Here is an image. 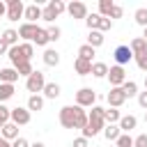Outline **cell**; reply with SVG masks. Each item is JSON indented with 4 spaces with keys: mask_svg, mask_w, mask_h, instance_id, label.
I'll use <instances>...</instances> for the list:
<instances>
[{
    "mask_svg": "<svg viewBox=\"0 0 147 147\" xmlns=\"http://www.w3.org/2000/svg\"><path fill=\"white\" fill-rule=\"evenodd\" d=\"M60 124L64 129H85L87 126V113L80 106H64L60 108Z\"/></svg>",
    "mask_w": 147,
    "mask_h": 147,
    "instance_id": "obj_1",
    "label": "cell"
},
{
    "mask_svg": "<svg viewBox=\"0 0 147 147\" xmlns=\"http://www.w3.org/2000/svg\"><path fill=\"white\" fill-rule=\"evenodd\" d=\"M103 110L101 106H92V110L87 113V126L83 129V138H94L96 133L103 131L106 122H103Z\"/></svg>",
    "mask_w": 147,
    "mask_h": 147,
    "instance_id": "obj_2",
    "label": "cell"
},
{
    "mask_svg": "<svg viewBox=\"0 0 147 147\" xmlns=\"http://www.w3.org/2000/svg\"><path fill=\"white\" fill-rule=\"evenodd\" d=\"M76 106H80V108H92V106H96V92H94L92 87H80V90L76 92Z\"/></svg>",
    "mask_w": 147,
    "mask_h": 147,
    "instance_id": "obj_3",
    "label": "cell"
},
{
    "mask_svg": "<svg viewBox=\"0 0 147 147\" xmlns=\"http://www.w3.org/2000/svg\"><path fill=\"white\" fill-rule=\"evenodd\" d=\"M44 85H46V76H44L41 71H32V74L28 76V80H25V87H28V92H32V94L44 92Z\"/></svg>",
    "mask_w": 147,
    "mask_h": 147,
    "instance_id": "obj_4",
    "label": "cell"
},
{
    "mask_svg": "<svg viewBox=\"0 0 147 147\" xmlns=\"http://www.w3.org/2000/svg\"><path fill=\"white\" fill-rule=\"evenodd\" d=\"M108 80H110V87H122L124 83H126V71H124V67H110L108 69V76H106Z\"/></svg>",
    "mask_w": 147,
    "mask_h": 147,
    "instance_id": "obj_5",
    "label": "cell"
},
{
    "mask_svg": "<svg viewBox=\"0 0 147 147\" xmlns=\"http://www.w3.org/2000/svg\"><path fill=\"white\" fill-rule=\"evenodd\" d=\"M9 122H14L16 126L30 124V110H28V108H21V106L11 108V110H9Z\"/></svg>",
    "mask_w": 147,
    "mask_h": 147,
    "instance_id": "obj_6",
    "label": "cell"
},
{
    "mask_svg": "<svg viewBox=\"0 0 147 147\" xmlns=\"http://www.w3.org/2000/svg\"><path fill=\"white\" fill-rule=\"evenodd\" d=\"M5 5H7V18H9V21H18V18H23V11H25L23 0H7Z\"/></svg>",
    "mask_w": 147,
    "mask_h": 147,
    "instance_id": "obj_7",
    "label": "cell"
},
{
    "mask_svg": "<svg viewBox=\"0 0 147 147\" xmlns=\"http://www.w3.org/2000/svg\"><path fill=\"white\" fill-rule=\"evenodd\" d=\"M113 57H115L117 67H124L126 62H131V60H133V53H131V48H129V46H117V48H115V53H113Z\"/></svg>",
    "mask_w": 147,
    "mask_h": 147,
    "instance_id": "obj_8",
    "label": "cell"
},
{
    "mask_svg": "<svg viewBox=\"0 0 147 147\" xmlns=\"http://www.w3.org/2000/svg\"><path fill=\"white\" fill-rule=\"evenodd\" d=\"M67 11H69L71 18H85V16H87V7H85V2H80V0L69 2V5H67Z\"/></svg>",
    "mask_w": 147,
    "mask_h": 147,
    "instance_id": "obj_9",
    "label": "cell"
},
{
    "mask_svg": "<svg viewBox=\"0 0 147 147\" xmlns=\"http://www.w3.org/2000/svg\"><path fill=\"white\" fill-rule=\"evenodd\" d=\"M106 99H108V103H110V108H119L124 101H126V96H124V92H122V87H110V92L106 94Z\"/></svg>",
    "mask_w": 147,
    "mask_h": 147,
    "instance_id": "obj_10",
    "label": "cell"
},
{
    "mask_svg": "<svg viewBox=\"0 0 147 147\" xmlns=\"http://www.w3.org/2000/svg\"><path fill=\"white\" fill-rule=\"evenodd\" d=\"M0 138H5V140H9V142H14V140L18 138V126H16L14 122H7V124L0 129Z\"/></svg>",
    "mask_w": 147,
    "mask_h": 147,
    "instance_id": "obj_11",
    "label": "cell"
},
{
    "mask_svg": "<svg viewBox=\"0 0 147 147\" xmlns=\"http://www.w3.org/2000/svg\"><path fill=\"white\" fill-rule=\"evenodd\" d=\"M37 28H39L37 23H23V25H21V28H18L16 32H18V37H23L25 41H30V44H32V37H34Z\"/></svg>",
    "mask_w": 147,
    "mask_h": 147,
    "instance_id": "obj_12",
    "label": "cell"
},
{
    "mask_svg": "<svg viewBox=\"0 0 147 147\" xmlns=\"http://www.w3.org/2000/svg\"><path fill=\"white\" fill-rule=\"evenodd\" d=\"M136 124H138L136 115H122V117H119V122H117V126H119V131H122V133H129L131 129H136Z\"/></svg>",
    "mask_w": 147,
    "mask_h": 147,
    "instance_id": "obj_13",
    "label": "cell"
},
{
    "mask_svg": "<svg viewBox=\"0 0 147 147\" xmlns=\"http://www.w3.org/2000/svg\"><path fill=\"white\" fill-rule=\"evenodd\" d=\"M23 18H25V23H34L37 18H41V7L39 5H28L25 11H23Z\"/></svg>",
    "mask_w": 147,
    "mask_h": 147,
    "instance_id": "obj_14",
    "label": "cell"
},
{
    "mask_svg": "<svg viewBox=\"0 0 147 147\" xmlns=\"http://www.w3.org/2000/svg\"><path fill=\"white\" fill-rule=\"evenodd\" d=\"M74 69H76L78 76H90L92 62H87V60H83V57H76V60H74Z\"/></svg>",
    "mask_w": 147,
    "mask_h": 147,
    "instance_id": "obj_15",
    "label": "cell"
},
{
    "mask_svg": "<svg viewBox=\"0 0 147 147\" xmlns=\"http://www.w3.org/2000/svg\"><path fill=\"white\" fill-rule=\"evenodd\" d=\"M129 48H131L133 57H136V55H142V53H147V41H145L142 37H136V39H131Z\"/></svg>",
    "mask_w": 147,
    "mask_h": 147,
    "instance_id": "obj_16",
    "label": "cell"
},
{
    "mask_svg": "<svg viewBox=\"0 0 147 147\" xmlns=\"http://www.w3.org/2000/svg\"><path fill=\"white\" fill-rule=\"evenodd\" d=\"M16 80H18V74H16L14 67H5V69H0V83H9V85H14Z\"/></svg>",
    "mask_w": 147,
    "mask_h": 147,
    "instance_id": "obj_17",
    "label": "cell"
},
{
    "mask_svg": "<svg viewBox=\"0 0 147 147\" xmlns=\"http://www.w3.org/2000/svg\"><path fill=\"white\" fill-rule=\"evenodd\" d=\"M7 57H9V62H11L14 67H18L21 62H30V60H25V55L21 53V48H18V46L9 48V51H7Z\"/></svg>",
    "mask_w": 147,
    "mask_h": 147,
    "instance_id": "obj_18",
    "label": "cell"
},
{
    "mask_svg": "<svg viewBox=\"0 0 147 147\" xmlns=\"http://www.w3.org/2000/svg\"><path fill=\"white\" fill-rule=\"evenodd\" d=\"M44 64L46 67H57L60 64V53L55 48H46L44 51Z\"/></svg>",
    "mask_w": 147,
    "mask_h": 147,
    "instance_id": "obj_19",
    "label": "cell"
},
{
    "mask_svg": "<svg viewBox=\"0 0 147 147\" xmlns=\"http://www.w3.org/2000/svg\"><path fill=\"white\" fill-rule=\"evenodd\" d=\"M9 48H14V46H18V32L16 30H11V28H7L5 32H2V37H0Z\"/></svg>",
    "mask_w": 147,
    "mask_h": 147,
    "instance_id": "obj_20",
    "label": "cell"
},
{
    "mask_svg": "<svg viewBox=\"0 0 147 147\" xmlns=\"http://www.w3.org/2000/svg\"><path fill=\"white\" fill-rule=\"evenodd\" d=\"M103 39H106L103 32H99V30H90V34H87V46H92V48L96 51V48L103 44Z\"/></svg>",
    "mask_w": 147,
    "mask_h": 147,
    "instance_id": "obj_21",
    "label": "cell"
},
{
    "mask_svg": "<svg viewBox=\"0 0 147 147\" xmlns=\"http://www.w3.org/2000/svg\"><path fill=\"white\" fill-rule=\"evenodd\" d=\"M46 9H48V11H51V14H53V16L57 18V16L62 14V11H67V5H64L62 0H51V2L46 5Z\"/></svg>",
    "mask_w": 147,
    "mask_h": 147,
    "instance_id": "obj_22",
    "label": "cell"
},
{
    "mask_svg": "<svg viewBox=\"0 0 147 147\" xmlns=\"http://www.w3.org/2000/svg\"><path fill=\"white\" fill-rule=\"evenodd\" d=\"M94 78H106L108 76V64L106 62H92V71H90Z\"/></svg>",
    "mask_w": 147,
    "mask_h": 147,
    "instance_id": "obj_23",
    "label": "cell"
},
{
    "mask_svg": "<svg viewBox=\"0 0 147 147\" xmlns=\"http://www.w3.org/2000/svg\"><path fill=\"white\" fill-rule=\"evenodd\" d=\"M60 92H62V87H60L57 83H46V85H44V96H46V99H57Z\"/></svg>",
    "mask_w": 147,
    "mask_h": 147,
    "instance_id": "obj_24",
    "label": "cell"
},
{
    "mask_svg": "<svg viewBox=\"0 0 147 147\" xmlns=\"http://www.w3.org/2000/svg\"><path fill=\"white\" fill-rule=\"evenodd\" d=\"M119 117H122V113H119L117 108H106V110H103V122H106V124H117Z\"/></svg>",
    "mask_w": 147,
    "mask_h": 147,
    "instance_id": "obj_25",
    "label": "cell"
},
{
    "mask_svg": "<svg viewBox=\"0 0 147 147\" xmlns=\"http://www.w3.org/2000/svg\"><path fill=\"white\" fill-rule=\"evenodd\" d=\"M103 136H106V140H113V142H115V140L122 136V131H119L117 124H106V126H103Z\"/></svg>",
    "mask_w": 147,
    "mask_h": 147,
    "instance_id": "obj_26",
    "label": "cell"
},
{
    "mask_svg": "<svg viewBox=\"0 0 147 147\" xmlns=\"http://www.w3.org/2000/svg\"><path fill=\"white\" fill-rule=\"evenodd\" d=\"M32 44H37V46H46V44H48V32H46V28H37V32H34V37H32Z\"/></svg>",
    "mask_w": 147,
    "mask_h": 147,
    "instance_id": "obj_27",
    "label": "cell"
},
{
    "mask_svg": "<svg viewBox=\"0 0 147 147\" xmlns=\"http://www.w3.org/2000/svg\"><path fill=\"white\" fill-rule=\"evenodd\" d=\"M41 108H44V96L30 94V99H28V110L32 113V110H41Z\"/></svg>",
    "mask_w": 147,
    "mask_h": 147,
    "instance_id": "obj_28",
    "label": "cell"
},
{
    "mask_svg": "<svg viewBox=\"0 0 147 147\" xmlns=\"http://www.w3.org/2000/svg\"><path fill=\"white\" fill-rule=\"evenodd\" d=\"M122 92H124V96H126V99L136 96V94H138V83H136V80H126V83L122 85Z\"/></svg>",
    "mask_w": 147,
    "mask_h": 147,
    "instance_id": "obj_29",
    "label": "cell"
},
{
    "mask_svg": "<svg viewBox=\"0 0 147 147\" xmlns=\"http://www.w3.org/2000/svg\"><path fill=\"white\" fill-rule=\"evenodd\" d=\"M115 7V2L113 0H99V16H103V18H108L110 16V9Z\"/></svg>",
    "mask_w": 147,
    "mask_h": 147,
    "instance_id": "obj_30",
    "label": "cell"
},
{
    "mask_svg": "<svg viewBox=\"0 0 147 147\" xmlns=\"http://www.w3.org/2000/svg\"><path fill=\"white\" fill-rule=\"evenodd\" d=\"M11 96H14V85H9V83H0V103L7 101V99H11Z\"/></svg>",
    "mask_w": 147,
    "mask_h": 147,
    "instance_id": "obj_31",
    "label": "cell"
},
{
    "mask_svg": "<svg viewBox=\"0 0 147 147\" xmlns=\"http://www.w3.org/2000/svg\"><path fill=\"white\" fill-rule=\"evenodd\" d=\"M78 57H83V60L92 62V57H94V48H92V46H87V44H83V46L78 48Z\"/></svg>",
    "mask_w": 147,
    "mask_h": 147,
    "instance_id": "obj_32",
    "label": "cell"
},
{
    "mask_svg": "<svg viewBox=\"0 0 147 147\" xmlns=\"http://www.w3.org/2000/svg\"><path fill=\"white\" fill-rule=\"evenodd\" d=\"M133 18H136V23H138V25L147 28V7H140V9H136Z\"/></svg>",
    "mask_w": 147,
    "mask_h": 147,
    "instance_id": "obj_33",
    "label": "cell"
},
{
    "mask_svg": "<svg viewBox=\"0 0 147 147\" xmlns=\"http://www.w3.org/2000/svg\"><path fill=\"white\" fill-rule=\"evenodd\" d=\"M14 69H16V74H18V76H25V78L34 71V69H32V62H21V64H18V67H14Z\"/></svg>",
    "mask_w": 147,
    "mask_h": 147,
    "instance_id": "obj_34",
    "label": "cell"
},
{
    "mask_svg": "<svg viewBox=\"0 0 147 147\" xmlns=\"http://www.w3.org/2000/svg\"><path fill=\"white\" fill-rule=\"evenodd\" d=\"M18 48H21V53L25 55V60H32V55H34V46H32L30 41H23V44H18Z\"/></svg>",
    "mask_w": 147,
    "mask_h": 147,
    "instance_id": "obj_35",
    "label": "cell"
},
{
    "mask_svg": "<svg viewBox=\"0 0 147 147\" xmlns=\"http://www.w3.org/2000/svg\"><path fill=\"white\" fill-rule=\"evenodd\" d=\"M115 147H133V138L129 133H122L117 140H115Z\"/></svg>",
    "mask_w": 147,
    "mask_h": 147,
    "instance_id": "obj_36",
    "label": "cell"
},
{
    "mask_svg": "<svg viewBox=\"0 0 147 147\" xmlns=\"http://www.w3.org/2000/svg\"><path fill=\"white\" fill-rule=\"evenodd\" d=\"M99 21H101L99 14H87V16H85V23H87L90 30H96V28H99Z\"/></svg>",
    "mask_w": 147,
    "mask_h": 147,
    "instance_id": "obj_37",
    "label": "cell"
},
{
    "mask_svg": "<svg viewBox=\"0 0 147 147\" xmlns=\"http://www.w3.org/2000/svg\"><path fill=\"white\" fill-rule=\"evenodd\" d=\"M46 32H48V41H57V39H60V34H62V30H60L57 25H48V28H46Z\"/></svg>",
    "mask_w": 147,
    "mask_h": 147,
    "instance_id": "obj_38",
    "label": "cell"
},
{
    "mask_svg": "<svg viewBox=\"0 0 147 147\" xmlns=\"http://www.w3.org/2000/svg\"><path fill=\"white\" fill-rule=\"evenodd\" d=\"M9 110H11V108H7V106H2V103H0V129L9 122Z\"/></svg>",
    "mask_w": 147,
    "mask_h": 147,
    "instance_id": "obj_39",
    "label": "cell"
},
{
    "mask_svg": "<svg viewBox=\"0 0 147 147\" xmlns=\"http://www.w3.org/2000/svg\"><path fill=\"white\" fill-rule=\"evenodd\" d=\"M110 28H113V21H110V18H103V16H101V21H99V28H96V30H99V32H108Z\"/></svg>",
    "mask_w": 147,
    "mask_h": 147,
    "instance_id": "obj_40",
    "label": "cell"
},
{
    "mask_svg": "<svg viewBox=\"0 0 147 147\" xmlns=\"http://www.w3.org/2000/svg\"><path fill=\"white\" fill-rule=\"evenodd\" d=\"M133 60H136V64H138V67H140V69L147 74V53H142V55H136Z\"/></svg>",
    "mask_w": 147,
    "mask_h": 147,
    "instance_id": "obj_41",
    "label": "cell"
},
{
    "mask_svg": "<svg viewBox=\"0 0 147 147\" xmlns=\"http://www.w3.org/2000/svg\"><path fill=\"white\" fill-rule=\"evenodd\" d=\"M122 14H124V9H122L119 5H115V7L110 9V16H108V18H110V21H113V18H122Z\"/></svg>",
    "mask_w": 147,
    "mask_h": 147,
    "instance_id": "obj_42",
    "label": "cell"
},
{
    "mask_svg": "<svg viewBox=\"0 0 147 147\" xmlns=\"http://www.w3.org/2000/svg\"><path fill=\"white\" fill-rule=\"evenodd\" d=\"M133 147H147V133H140V136L133 140Z\"/></svg>",
    "mask_w": 147,
    "mask_h": 147,
    "instance_id": "obj_43",
    "label": "cell"
},
{
    "mask_svg": "<svg viewBox=\"0 0 147 147\" xmlns=\"http://www.w3.org/2000/svg\"><path fill=\"white\" fill-rule=\"evenodd\" d=\"M138 103H140V108L147 110V90L145 92H138Z\"/></svg>",
    "mask_w": 147,
    "mask_h": 147,
    "instance_id": "obj_44",
    "label": "cell"
},
{
    "mask_svg": "<svg viewBox=\"0 0 147 147\" xmlns=\"http://www.w3.org/2000/svg\"><path fill=\"white\" fill-rule=\"evenodd\" d=\"M11 147H30V142H28L25 138H21V136H18V138L11 142Z\"/></svg>",
    "mask_w": 147,
    "mask_h": 147,
    "instance_id": "obj_45",
    "label": "cell"
},
{
    "mask_svg": "<svg viewBox=\"0 0 147 147\" xmlns=\"http://www.w3.org/2000/svg\"><path fill=\"white\" fill-rule=\"evenodd\" d=\"M71 147H87V138H83V136H80V138H76Z\"/></svg>",
    "mask_w": 147,
    "mask_h": 147,
    "instance_id": "obj_46",
    "label": "cell"
},
{
    "mask_svg": "<svg viewBox=\"0 0 147 147\" xmlns=\"http://www.w3.org/2000/svg\"><path fill=\"white\" fill-rule=\"evenodd\" d=\"M7 51H9V46H7V44L0 39V55H7Z\"/></svg>",
    "mask_w": 147,
    "mask_h": 147,
    "instance_id": "obj_47",
    "label": "cell"
},
{
    "mask_svg": "<svg viewBox=\"0 0 147 147\" xmlns=\"http://www.w3.org/2000/svg\"><path fill=\"white\" fill-rule=\"evenodd\" d=\"M2 16H7V5L0 0V18H2Z\"/></svg>",
    "mask_w": 147,
    "mask_h": 147,
    "instance_id": "obj_48",
    "label": "cell"
},
{
    "mask_svg": "<svg viewBox=\"0 0 147 147\" xmlns=\"http://www.w3.org/2000/svg\"><path fill=\"white\" fill-rule=\"evenodd\" d=\"M0 147H11V142H9V140H5V138H0Z\"/></svg>",
    "mask_w": 147,
    "mask_h": 147,
    "instance_id": "obj_49",
    "label": "cell"
},
{
    "mask_svg": "<svg viewBox=\"0 0 147 147\" xmlns=\"http://www.w3.org/2000/svg\"><path fill=\"white\" fill-rule=\"evenodd\" d=\"M30 147H46V145H44V142H39V140H37V142H32V145H30Z\"/></svg>",
    "mask_w": 147,
    "mask_h": 147,
    "instance_id": "obj_50",
    "label": "cell"
},
{
    "mask_svg": "<svg viewBox=\"0 0 147 147\" xmlns=\"http://www.w3.org/2000/svg\"><path fill=\"white\" fill-rule=\"evenodd\" d=\"M142 39H145V41H147V28H145V34H142Z\"/></svg>",
    "mask_w": 147,
    "mask_h": 147,
    "instance_id": "obj_51",
    "label": "cell"
},
{
    "mask_svg": "<svg viewBox=\"0 0 147 147\" xmlns=\"http://www.w3.org/2000/svg\"><path fill=\"white\" fill-rule=\"evenodd\" d=\"M145 90H147V74H145Z\"/></svg>",
    "mask_w": 147,
    "mask_h": 147,
    "instance_id": "obj_52",
    "label": "cell"
},
{
    "mask_svg": "<svg viewBox=\"0 0 147 147\" xmlns=\"http://www.w3.org/2000/svg\"><path fill=\"white\" fill-rule=\"evenodd\" d=\"M145 122H147V110H145Z\"/></svg>",
    "mask_w": 147,
    "mask_h": 147,
    "instance_id": "obj_53",
    "label": "cell"
}]
</instances>
